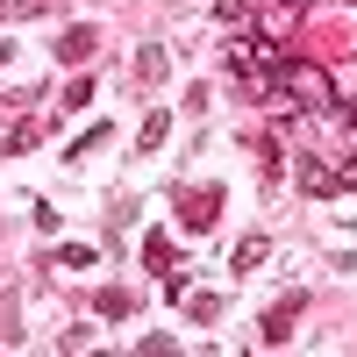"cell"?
Returning <instances> with one entry per match:
<instances>
[{"label": "cell", "instance_id": "6da1fadb", "mask_svg": "<svg viewBox=\"0 0 357 357\" xmlns=\"http://www.w3.org/2000/svg\"><path fill=\"white\" fill-rule=\"evenodd\" d=\"M329 100H336V86H329V72H321V65L279 57V107H307V114H321Z\"/></svg>", "mask_w": 357, "mask_h": 357}, {"label": "cell", "instance_id": "7a4b0ae2", "mask_svg": "<svg viewBox=\"0 0 357 357\" xmlns=\"http://www.w3.org/2000/svg\"><path fill=\"white\" fill-rule=\"evenodd\" d=\"M357 186V158H329V151H301V193L329 200V193H350Z\"/></svg>", "mask_w": 357, "mask_h": 357}, {"label": "cell", "instance_id": "3957f363", "mask_svg": "<svg viewBox=\"0 0 357 357\" xmlns=\"http://www.w3.org/2000/svg\"><path fill=\"white\" fill-rule=\"evenodd\" d=\"M222 215V186H193V193H178V222H186V236H207Z\"/></svg>", "mask_w": 357, "mask_h": 357}, {"label": "cell", "instance_id": "277c9868", "mask_svg": "<svg viewBox=\"0 0 357 357\" xmlns=\"http://www.w3.org/2000/svg\"><path fill=\"white\" fill-rule=\"evenodd\" d=\"M50 50H57V65H65V72H72V65H86V57H93V50H100V29H86V22H79V29H65V36H57Z\"/></svg>", "mask_w": 357, "mask_h": 357}, {"label": "cell", "instance_id": "5b68a950", "mask_svg": "<svg viewBox=\"0 0 357 357\" xmlns=\"http://www.w3.org/2000/svg\"><path fill=\"white\" fill-rule=\"evenodd\" d=\"M293 321H301V293H286V301L264 314V343H272V350H279V343H293Z\"/></svg>", "mask_w": 357, "mask_h": 357}, {"label": "cell", "instance_id": "8992f818", "mask_svg": "<svg viewBox=\"0 0 357 357\" xmlns=\"http://www.w3.org/2000/svg\"><path fill=\"white\" fill-rule=\"evenodd\" d=\"M165 136H172V107H151V114H143V129H136V151H143V158L165 151Z\"/></svg>", "mask_w": 357, "mask_h": 357}, {"label": "cell", "instance_id": "52a82bcc", "mask_svg": "<svg viewBox=\"0 0 357 357\" xmlns=\"http://www.w3.org/2000/svg\"><path fill=\"white\" fill-rule=\"evenodd\" d=\"M93 307H100V321H129V314H136V293H129V286H100Z\"/></svg>", "mask_w": 357, "mask_h": 357}, {"label": "cell", "instance_id": "ba28073f", "mask_svg": "<svg viewBox=\"0 0 357 357\" xmlns=\"http://www.w3.org/2000/svg\"><path fill=\"white\" fill-rule=\"evenodd\" d=\"M264 257H272V243H264V236H243V243L229 250V272H257Z\"/></svg>", "mask_w": 357, "mask_h": 357}, {"label": "cell", "instance_id": "9c48e42d", "mask_svg": "<svg viewBox=\"0 0 357 357\" xmlns=\"http://www.w3.org/2000/svg\"><path fill=\"white\" fill-rule=\"evenodd\" d=\"M86 264H93V243H65L50 257V272H86Z\"/></svg>", "mask_w": 357, "mask_h": 357}, {"label": "cell", "instance_id": "30bf717a", "mask_svg": "<svg viewBox=\"0 0 357 357\" xmlns=\"http://www.w3.org/2000/svg\"><path fill=\"white\" fill-rule=\"evenodd\" d=\"M143 264H151V272H172V236H143Z\"/></svg>", "mask_w": 357, "mask_h": 357}, {"label": "cell", "instance_id": "8fae6325", "mask_svg": "<svg viewBox=\"0 0 357 357\" xmlns=\"http://www.w3.org/2000/svg\"><path fill=\"white\" fill-rule=\"evenodd\" d=\"M136 72H143V79H165V50L151 43V50H143V57H136Z\"/></svg>", "mask_w": 357, "mask_h": 357}, {"label": "cell", "instance_id": "7c38bea8", "mask_svg": "<svg viewBox=\"0 0 357 357\" xmlns=\"http://www.w3.org/2000/svg\"><path fill=\"white\" fill-rule=\"evenodd\" d=\"M100 143H107V122H93V129H86V136L72 143V158H86V151H100Z\"/></svg>", "mask_w": 357, "mask_h": 357}, {"label": "cell", "instance_id": "4fadbf2b", "mask_svg": "<svg viewBox=\"0 0 357 357\" xmlns=\"http://www.w3.org/2000/svg\"><path fill=\"white\" fill-rule=\"evenodd\" d=\"M186 314H193V321H215V314H222V301H215V293H193V307H186Z\"/></svg>", "mask_w": 357, "mask_h": 357}, {"label": "cell", "instance_id": "5bb4252c", "mask_svg": "<svg viewBox=\"0 0 357 357\" xmlns=\"http://www.w3.org/2000/svg\"><path fill=\"white\" fill-rule=\"evenodd\" d=\"M29 143H36V122H15V129H8V158L29 151Z\"/></svg>", "mask_w": 357, "mask_h": 357}]
</instances>
